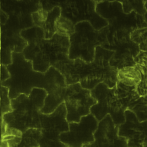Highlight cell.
<instances>
[{"label":"cell","instance_id":"cell-1","mask_svg":"<svg viewBox=\"0 0 147 147\" xmlns=\"http://www.w3.org/2000/svg\"><path fill=\"white\" fill-rule=\"evenodd\" d=\"M68 123H79L81 118L90 114L91 108L97 103L91 91L82 88L80 83L68 85L64 96Z\"/></svg>","mask_w":147,"mask_h":147},{"label":"cell","instance_id":"cell-2","mask_svg":"<svg viewBox=\"0 0 147 147\" xmlns=\"http://www.w3.org/2000/svg\"><path fill=\"white\" fill-rule=\"evenodd\" d=\"M99 122L90 113L82 117L79 123H69V130L60 134L59 140L69 147H83L92 143Z\"/></svg>","mask_w":147,"mask_h":147},{"label":"cell","instance_id":"cell-3","mask_svg":"<svg viewBox=\"0 0 147 147\" xmlns=\"http://www.w3.org/2000/svg\"><path fill=\"white\" fill-rule=\"evenodd\" d=\"M119 131L110 114H107L99 122L94 141L83 147H127V139L119 136Z\"/></svg>","mask_w":147,"mask_h":147},{"label":"cell","instance_id":"cell-4","mask_svg":"<svg viewBox=\"0 0 147 147\" xmlns=\"http://www.w3.org/2000/svg\"><path fill=\"white\" fill-rule=\"evenodd\" d=\"M42 57L51 66L60 61L69 59L70 37L56 32L49 39H44L39 43Z\"/></svg>","mask_w":147,"mask_h":147},{"label":"cell","instance_id":"cell-5","mask_svg":"<svg viewBox=\"0 0 147 147\" xmlns=\"http://www.w3.org/2000/svg\"><path fill=\"white\" fill-rule=\"evenodd\" d=\"M67 110L64 101L50 114L39 112V118L43 134H49L59 138L61 133L69 130V123L66 118Z\"/></svg>","mask_w":147,"mask_h":147},{"label":"cell","instance_id":"cell-6","mask_svg":"<svg viewBox=\"0 0 147 147\" xmlns=\"http://www.w3.org/2000/svg\"><path fill=\"white\" fill-rule=\"evenodd\" d=\"M24 59L32 63L34 71L44 74L51 66L43 58L40 51L39 44L29 43L22 53Z\"/></svg>","mask_w":147,"mask_h":147},{"label":"cell","instance_id":"cell-7","mask_svg":"<svg viewBox=\"0 0 147 147\" xmlns=\"http://www.w3.org/2000/svg\"><path fill=\"white\" fill-rule=\"evenodd\" d=\"M117 78L119 82L127 86L137 87L140 83L142 76L139 69L135 66L119 69Z\"/></svg>","mask_w":147,"mask_h":147},{"label":"cell","instance_id":"cell-8","mask_svg":"<svg viewBox=\"0 0 147 147\" xmlns=\"http://www.w3.org/2000/svg\"><path fill=\"white\" fill-rule=\"evenodd\" d=\"M45 89L48 91L55 89L66 88L65 78L54 66H51L44 74Z\"/></svg>","mask_w":147,"mask_h":147},{"label":"cell","instance_id":"cell-9","mask_svg":"<svg viewBox=\"0 0 147 147\" xmlns=\"http://www.w3.org/2000/svg\"><path fill=\"white\" fill-rule=\"evenodd\" d=\"M66 90L49 92L45 99L44 106L39 112L44 114H50L54 112L64 102Z\"/></svg>","mask_w":147,"mask_h":147},{"label":"cell","instance_id":"cell-10","mask_svg":"<svg viewBox=\"0 0 147 147\" xmlns=\"http://www.w3.org/2000/svg\"><path fill=\"white\" fill-rule=\"evenodd\" d=\"M20 34L28 44H39L45 39L44 30L36 25L21 30Z\"/></svg>","mask_w":147,"mask_h":147},{"label":"cell","instance_id":"cell-11","mask_svg":"<svg viewBox=\"0 0 147 147\" xmlns=\"http://www.w3.org/2000/svg\"><path fill=\"white\" fill-rule=\"evenodd\" d=\"M61 15V8L59 6H56L48 12L47 18L44 28L45 34V39H49L51 38L56 33L55 25L56 22Z\"/></svg>","mask_w":147,"mask_h":147},{"label":"cell","instance_id":"cell-12","mask_svg":"<svg viewBox=\"0 0 147 147\" xmlns=\"http://www.w3.org/2000/svg\"><path fill=\"white\" fill-rule=\"evenodd\" d=\"M48 94L47 91L44 88L36 87L32 89L28 95L30 102L39 112L44 106L45 100Z\"/></svg>","mask_w":147,"mask_h":147},{"label":"cell","instance_id":"cell-13","mask_svg":"<svg viewBox=\"0 0 147 147\" xmlns=\"http://www.w3.org/2000/svg\"><path fill=\"white\" fill-rule=\"evenodd\" d=\"M55 28L56 32L69 36L75 32V25L72 21L62 15L57 20Z\"/></svg>","mask_w":147,"mask_h":147},{"label":"cell","instance_id":"cell-14","mask_svg":"<svg viewBox=\"0 0 147 147\" xmlns=\"http://www.w3.org/2000/svg\"><path fill=\"white\" fill-rule=\"evenodd\" d=\"M9 89L7 87L1 85V116L6 113L13 112L11 106V100L9 97Z\"/></svg>","mask_w":147,"mask_h":147},{"label":"cell","instance_id":"cell-15","mask_svg":"<svg viewBox=\"0 0 147 147\" xmlns=\"http://www.w3.org/2000/svg\"><path fill=\"white\" fill-rule=\"evenodd\" d=\"M31 15L34 25L42 28L44 29L47 18L48 11L42 8L32 13Z\"/></svg>","mask_w":147,"mask_h":147},{"label":"cell","instance_id":"cell-16","mask_svg":"<svg viewBox=\"0 0 147 147\" xmlns=\"http://www.w3.org/2000/svg\"><path fill=\"white\" fill-rule=\"evenodd\" d=\"M14 47L10 46L1 47V64L6 66L13 64V53L14 51Z\"/></svg>","mask_w":147,"mask_h":147},{"label":"cell","instance_id":"cell-17","mask_svg":"<svg viewBox=\"0 0 147 147\" xmlns=\"http://www.w3.org/2000/svg\"><path fill=\"white\" fill-rule=\"evenodd\" d=\"M135 66L144 75L147 74V52L141 51L136 58Z\"/></svg>","mask_w":147,"mask_h":147},{"label":"cell","instance_id":"cell-18","mask_svg":"<svg viewBox=\"0 0 147 147\" xmlns=\"http://www.w3.org/2000/svg\"><path fill=\"white\" fill-rule=\"evenodd\" d=\"M22 134L23 133L21 130L15 127H10L7 126L5 134L3 137L7 136H12L22 137Z\"/></svg>","mask_w":147,"mask_h":147},{"label":"cell","instance_id":"cell-19","mask_svg":"<svg viewBox=\"0 0 147 147\" xmlns=\"http://www.w3.org/2000/svg\"><path fill=\"white\" fill-rule=\"evenodd\" d=\"M1 83L11 78V75L7 66L1 64Z\"/></svg>","mask_w":147,"mask_h":147},{"label":"cell","instance_id":"cell-20","mask_svg":"<svg viewBox=\"0 0 147 147\" xmlns=\"http://www.w3.org/2000/svg\"><path fill=\"white\" fill-rule=\"evenodd\" d=\"M22 140V137H15L14 138L7 141L9 144V147H15L20 144L21 143Z\"/></svg>","mask_w":147,"mask_h":147},{"label":"cell","instance_id":"cell-21","mask_svg":"<svg viewBox=\"0 0 147 147\" xmlns=\"http://www.w3.org/2000/svg\"><path fill=\"white\" fill-rule=\"evenodd\" d=\"M9 18V15L5 11L1 9V23L2 25H5L7 22Z\"/></svg>","mask_w":147,"mask_h":147},{"label":"cell","instance_id":"cell-22","mask_svg":"<svg viewBox=\"0 0 147 147\" xmlns=\"http://www.w3.org/2000/svg\"><path fill=\"white\" fill-rule=\"evenodd\" d=\"M7 126V124L6 123L5 121L1 119V137L3 136L5 134Z\"/></svg>","mask_w":147,"mask_h":147},{"label":"cell","instance_id":"cell-23","mask_svg":"<svg viewBox=\"0 0 147 147\" xmlns=\"http://www.w3.org/2000/svg\"><path fill=\"white\" fill-rule=\"evenodd\" d=\"M16 136H7L1 137V140H9L12 139Z\"/></svg>","mask_w":147,"mask_h":147},{"label":"cell","instance_id":"cell-24","mask_svg":"<svg viewBox=\"0 0 147 147\" xmlns=\"http://www.w3.org/2000/svg\"><path fill=\"white\" fill-rule=\"evenodd\" d=\"M1 147H9V144H8L7 141L1 140Z\"/></svg>","mask_w":147,"mask_h":147},{"label":"cell","instance_id":"cell-25","mask_svg":"<svg viewBox=\"0 0 147 147\" xmlns=\"http://www.w3.org/2000/svg\"><path fill=\"white\" fill-rule=\"evenodd\" d=\"M146 12L144 14V20H145V22L147 24V1H146V3L144 4Z\"/></svg>","mask_w":147,"mask_h":147}]
</instances>
